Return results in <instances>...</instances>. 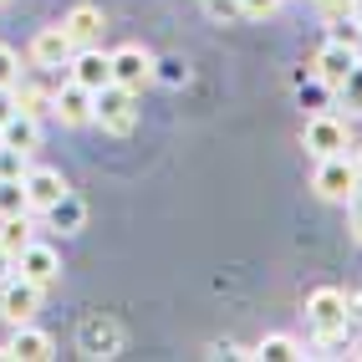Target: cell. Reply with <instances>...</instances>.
Instances as JSON below:
<instances>
[{"label": "cell", "instance_id": "cell-1", "mask_svg": "<svg viewBox=\"0 0 362 362\" xmlns=\"http://www.w3.org/2000/svg\"><path fill=\"white\" fill-rule=\"evenodd\" d=\"M306 322L317 332V342H337V337L347 332V322H352V306H347V296L337 291V286H322V291L306 296Z\"/></svg>", "mask_w": 362, "mask_h": 362}, {"label": "cell", "instance_id": "cell-2", "mask_svg": "<svg viewBox=\"0 0 362 362\" xmlns=\"http://www.w3.org/2000/svg\"><path fill=\"white\" fill-rule=\"evenodd\" d=\"M92 123H98L103 133H112V138L133 133V123H138L133 92H128V87H117V82H107L103 92H92Z\"/></svg>", "mask_w": 362, "mask_h": 362}, {"label": "cell", "instance_id": "cell-3", "mask_svg": "<svg viewBox=\"0 0 362 362\" xmlns=\"http://www.w3.org/2000/svg\"><path fill=\"white\" fill-rule=\"evenodd\" d=\"M311 189H317L322 199H337V204H347L357 189H362V174H357V163L347 153H327L317 163V179H311Z\"/></svg>", "mask_w": 362, "mask_h": 362}, {"label": "cell", "instance_id": "cell-4", "mask_svg": "<svg viewBox=\"0 0 362 362\" xmlns=\"http://www.w3.org/2000/svg\"><path fill=\"white\" fill-rule=\"evenodd\" d=\"M36 311H41V286H31L26 276H6L0 281V317H6L11 327L31 322Z\"/></svg>", "mask_w": 362, "mask_h": 362}, {"label": "cell", "instance_id": "cell-5", "mask_svg": "<svg viewBox=\"0 0 362 362\" xmlns=\"http://www.w3.org/2000/svg\"><path fill=\"white\" fill-rule=\"evenodd\" d=\"M352 143H347V123L342 117H332V112H311L306 117V153H317V158H327V153H347Z\"/></svg>", "mask_w": 362, "mask_h": 362}, {"label": "cell", "instance_id": "cell-6", "mask_svg": "<svg viewBox=\"0 0 362 362\" xmlns=\"http://www.w3.org/2000/svg\"><path fill=\"white\" fill-rule=\"evenodd\" d=\"M66 71H71V82H82L87 92H103L112 82V57L98 52V46H77L71 62H66Z\"/></svg>", "mask_w": 362, "mask_h": 362}, {"label": "cell", "instance_id": "cell-7", "mask_svg": "<svg viewBox=\"0 0 362 362\" xmlns=\"http://www.w3.org/2000/svg\"><path fill=\"white\" fill-rule=\"evenodd\" d=\"M16 276H26L31 286H41V291H46V286L62 276V255H57L52 245H41V240H31V245L16 255Z\"/></svg>", "mask_w": 362, "mask_h": 362}, {"label": "cell", "instance_id": "cell-8", "mask_svg": "<svg viewBox=\"0 0 362 362\" xmlns=\"http://www.w3.org/2000/svg\"><path fill=\"white\" fill-rule=\"evenodd\" d=\"M112 82L138 92L143 82H153V57L143 52V46H117L112 52Z\"/></svg>", "mask_w": 362, "mask_h": 362}, {"label": "cell", "instance_id": "cell-9", "mask_svg": "<svg viewBox=\"0 0 362 362\" xmlns=\"http://www.w3.org/2000/svg\"><path fill=\"white\" fill-rule=\"evenodd\" d=\"M52 112L62 117L66 128L92 123V92H87L82 82H71V77H66V87H57V92H52Z\"/></svg>", "mask_w": 362, "mask_h": 362}, {"label": "cell", "instance_id": "cell-10", "mask_svg": "<svg viewBox=\"0 0 362 362\" xmlns=\"http://www.w3.org/2000/svg\"><path fill=\"white\" fill-rule=\"evenodd\" d=\"M71 52H77V41L62 31V21H57V26H46V31H36V41H31V62L36 66H66Z\"/></svg>", "mask_w": 362, "mask_h": 362}, {"label": "cell", "instance_id": "cell-11", "mask_svg": "<svg viewBox=\"0 0 362 362\" xmlns=\"http://www.w3.org/2000/svg\"><path fill=\"white\" fill-rule=\"evenodd\" d=\"M21 184H26V204L41 209V214L66 194V179L57 174V168H26V179H21Z\"/></svg>", "mask_w": 362, "mask_h": 362}, {"label": "cell", "instance_id": "cell-12", "mask_svg": "<svg viewBox=\"0 0 362 362\" xmlns=\"http://www.w3.org/2000/svg\"><path fill=\"white\" fill-rule=\"evenodd\" d=\"M352 66H357V46H342V41H332V36H327V46L317 52V77H322L327 87H337Z\"/></svg>", "mask_w": 362, "mask_h": 362}, {"label": "cell", "instance_id": "cell-13", "mask_svg": "<svg viewBox=\"0 0 362 362\" xmlns=\"http://www.w3.org/2000/svg\"><path fill=\"white\" fill-rule=\"evenodd\" d=\"M0 143H6V148H21V153L41 148V117H31V112L16 107L6 123H0Z\"/></svg>", "mask_w": 362, "mask_h": 362}, {"label": "cell", "instance_id": "cell-14", "mask_svg": "<svg viewBox=\"0 0 362 362\" xmlns=\"http://www.w3.org/2000/svg\"><path fill=\"white\" fill-rule=\"evenodd\" d=\"M103 26H107V21H103V11H98V6H71V11H66V21H62V31L77 41V46H98Z\"/></svg>", "mask_w": 362, "mask_h": 362}, {"label": "cell", "instance_id": "cell-15", "mask_svg": "<svg viewBox=\"0 0 362 362\" xmlns=\"http://www.w3.org/2000/svg\"><path fill=\"white\" fill-rule=\"evenodd\" d=\"M11 357H26V362H46V357H57V342H52V337H46L41 327L21 322V327H16V337H11Z\"/></svg>", "mask_w": 362, "mask_h": 362}, {"label": "cell", "instance_id": "cell-16", "mask_svg": "<svg viewBox=\"0 0 362 362\" xmlns=\"http://www.w3.org/2000/svg\"><path fill=\"white\" fill-rule=\"evenodd\" d=\"M77 342H82V352H87V357H112V352H117V327H112V322H103V317H92V322H82Z\"/></svg>", "mask_w": 362, "mask_h": 362}, {"label": "cell", "instance_id": "cell-17", "mask_svg": "<svg viewBox=\"0 0 362 362\" xmlns=\"http://www.w3.org/2000/svg\"><path fill=\"white\" fill-rule=\"evenodd\" d=\"M26 245H31V214H11V220H0V250L21 255Z\"/></svg>", "mask_w": 362, "mask_h": 362}, {"label": "cell", "instance_id": "cell-18", "mask_svg": "<svg viewBox=\"0 0 362 362\" xmlns=\"http://www.w3.org/2000/svg\"><path fill=\"white\" fill-rule=\"evenodd\" d=\"M46 220H52L57 230H82V220H87V209H82V199H71V189H66V194L52 204V209H46Z\"/></svg>", "mask_w": 362, "mask_h": 362}, {"label": "cell", "instance_id": "cell-19", "mask_svg": "<svg viewBox=\"0 0 362 362\" xmlns=\"http://www.w3.org/2000/svg\"><path fill=\"white\" fill-rule=\"evenodd\" d=\"M11 214H31L26 184H21V179H0V220H11Z\"/></svg>", "mask_w": 362, "mask_h": 362}, {"label": "cell", "instance_id": "cell-20", "mask_svg": "<svg viewBox=\"0 0 362 362\" xmlns=\"http://www.w3.org/2000/svg\"><path fill=\"white\" fill-rule=\"evenodd\" d=\"M255 357L260 362H291V357H301V347L291 342V337H265V342L255 347Z\"/></svg>", "mask_w": 362, "mask_h": 362}, {"label": "cell", "instance_id": "cell-21", "mask_svg": "<svg viewBox=\"0 0 362 362\" xmlns=\"http://www.w3.org/2000/svg\"><path fill=\"white\" fill-rule=\"evenodd\" d=\"M337 92H342V103L352 107V112H362V62L347 71V77L342 82H337Z\"/></svg>", "mask_w": 362, "mask_h": 362}, {"label": "cell", "instance_id": "cell-22", "mask_svg": "<svg viewBox=\"0 0 362 362\" xmlns=\"http://www.w3.org/2000/svg\"><path fill=\"white\" fill-rule=\"evenodd\" d=\"M0 179H26V153L0 143Z\"/></svg>", "mask_w": 362, "mask_h": 362}, {"label": "cell", "instance_id": "cell-23", "mask_svg": "<svg viewBox=\"0 0 362 362\" xmlns=\"http://www.w3.org/2000/svg\"><path fill=\"white\" fill-rule=\"evenodd\" d=\"M317 11H322L327 26H332V21H342V16H352V11H357V0H317Z\"/></svg>", "mask_w": 362, "mask_h": 362}, {"label": "cell", "instance_id": "cell-24", "mask_svg": "<svg viewBox=\"0 0 362 362\" xmlns=\"http://www.w3.org/2000/svg\"><path fill=\"white\" fill-rule=\"evenodd\" d=\"M327 92H332V87H327V82L317 77V82H311V87H301V103H306L311 112H327Z\"/></svg>", "mask_w": 362, "mask_h": 362}, {"label": "cell", "instance_id": "cell-25", "mask_svg": "<svg viewBox=\"0 0 362 362\" xmlns=\"http://www.w3.org/2000/svg\"><path fill=\"white\" fill-rule=\"evenodd\" d=\"M281 0H240V16L245 21H265V16H276Z\"/></svg>", "mask_w": 362, "mask_h": 362}, {"label": "cell", "instance_id": "cell-26", "mask_svg": "<svg viewBox=\"0 0 362 362\" xmlns=\"http://www.w3.org/2000/svg\"><path fill=\"white\" fill-rule=\"evenodd\" d=\"M16 77H21V62L11 46H0V87H16Z\"/></svg>", "mask_w": 362, "mask_h": 362}, {"label": "cell", "instance_id": "cell-27", "mask_svg": "<svg viewBox=\"0 0 362 362\" xmlns=\"http://www.w3.org/2000/svg\"><path fill=\"white\" fill-rule=\"evenodd\" d=\"M204 11L214 21H240V0H204Z\"/></svg>", "mask_w": 362, "mask_h": 362}, {"label": "cell", "instance_id": "cell-28", "mask_svg": "<svg viewBox=\"0 0 362 362\" xmlns=\"http://www.w3.org/2000/svg\"><path fill=\"white\" fill-rule=\"evenodd\" d=\"M153 77H163V82H184L189 71H184V62H153Z\"/></svg>", "mask_w": 362, "mask_h": 362}, {"label": "cell", "instance_id": "cell-29", "mask_svg": "<svg viewBox=\"0 0 362 362\" xmlns=\"http://www.w3.org/2000/svg\"><path fill=\"white\" fill-rule=\"evenodd\" d=\"M347 209H352V235H357V245H362V189L347 199Z\"/></svg>", "mask_w": 362, "mask_h": 362}, {"label": "cell", "instance_id": "cell-30", "mask_svg": "<svg viewBox=\"0 0 362 362\" xmlns=\"http://www.w3.org/2000/svg\"><path fill=\"white\" fill-rule=\"evenodd\" d=\"M16 112V87H0V123Z\"/></svg>", "mask_w": 362, "mask_h": 362}, {"label": "cell", "instance_id": "cell-31", "mask_svg": "<svg viewBox=\"0 0 362 362\" xmlns=\"http://www.w3.org/2000/svg\"><path fill=\"white\" fill-rule=\"evenodd\" d=\"M11 271H16V255H6V250H0V281H6Z\"/></svg>", "mask_w": 362, "mask_h": 362}, {"label": "cell", "instance_id": "cell-32", "mask_svg": "<svg viewBox=\"0 0 362 362\" xmlns=\"http://www.w3.org/2000/svg\"><path fill=\"white\" fill-rule=\"evenodd\" d=\"M352 163H357V174H362V143H357V148H352Z\"/></svg>", "mask_w": 362, "mask_h": 362}, {"label": "cell", "instance_id": "cell-33", "mask_svg": "<svg viewBox=\"0 0 362 362\" xmlns=\"http://www.w3.org/2000/svg\"><path fill=\"white\" fill-rule=\"evenodd\" d=\"M352 16H357V21H362V0H357V11H352Z\"/></svg>", "mask_w": 362, "mask_h": 362}, {"label": "cell", "instance_id": "cell-34", "mask_svg": "<svg viewBox=\"0 0 362 362\" xmlns=\"http://www.w3.org/2000/svg\"><path fill=\"white\" fill-rule=\"evenodd\" d=\"M357 62H362V41H357Z\"/></svg>", "mask_w": 362, "mask_h": 362}, {"label": "cell", "instance_id": "cell-35", "mask_svg": "<svg viewBox=\"0 0 362 362\" xmlns=\"http://www.w3.org/2000/svg\"><path fill=\"white\" fill-rule=\"evenodd\" d=\"M357 357H362V347H357Z\"/></svg>", "mask_w": 362, "mask_h": 362}]
</instances>
